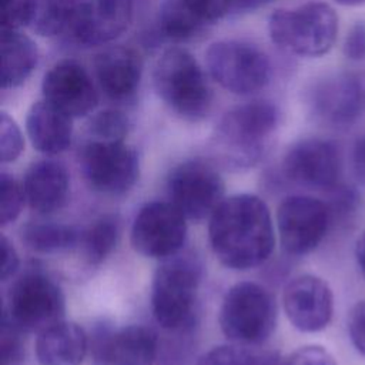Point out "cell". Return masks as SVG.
<instances>
[{"instance_id":"1","label":"cell","mask_w":365,"mask_h":365,"mask_svg":"<svg viewBox=\"0 0 365 365\" xmlns=\"http://www.w3.org/2000/svg\"><path fill=\"white\" fill-rule=\"evenodd\" d=\"M208 237L215 257L231 269H251L272 254L275 232L267 204L254 194L224 198L210 217Z\"/></svg>"},{"instance_id":"2","label":"cell","mask_w":365,"mask_h":365,"mask_svg":"<svg viewBox=\"0 0 365 365\" xmlns=\"http://www.w3.org/2000/svg\"><path fill=\"white\" fill-rule=\"evenodd\" d=\"M278 123L279 111L267 100L231 108L220 118L211 138L215 158L234 170L255 165L267 151Z\"/></svg>"},{"instance_id":"3","label":"cell","mask_w":365,"mask_h":365,"mask_svg":"<svg viewBox=\"0 0 365 365\" xmlns=\"http://www.w3.org/2000/svg\"><path fill=\"white\" fill-rule=\"evenodd\" d=\"M201 274L202 265L191 252L163 259L153 279L151 308L164 329L185 331L192 327Z\"/></svg>"},{"instance_id":"4","label":"cell","mask_w":365,"mask_h":365,"mask_svg":"<svg viewBox=\"0 0 365 365\" xmlns=\"http://www.w3.org/2000/svg\"><path fill=\"white\" fill-rule=\"evenodd\" d=\"M154 87L163 103L180 118L200 121L212 106V91L207 77L185 48L165 50L154 67Z\"/></svg>"},{"instance_id":"5","label":"cell","mask_w":365,"mask_h":365,"mask_svg":"<svg viewBox=\"0 0 365 365\" xmlns=\"http://www.w3.org/2000/svg\"><path fill=\"white\" fill-rule=\"evenodd\" d=\"M268 33L281 50L301 57L327 54L336 38L338 17L322 1H309L295 9H279L268 19Z\"/></svg>"},{"instance_id":"6","label":"cell","mask_w":365,"mask_h":365,"mask_svg":"<svg viewBox=\"0 0 365 365\" xmlns=\"http://www.w3.org/2000/svg\"><path fill=\"white\" fill-rule=\"evenodd\" d=\"M218 322L230 341L261 344L275 329L277 302L265 287L250 281L238 282L227 291Z\"/></svg>"},{"instance_id":"7","label":"cell","mask_w":365,"mask_h":365,"mask_svg":"<svg viewBox=\"0 0 365 365\" xmlns=\"http://www.w3.org/2000/svg\"><path fill=\"white\" fill-rule=\"evenodd\" d=\"M66 298L58 284L38 269L20 275L10 287L3 317L21 332H37L64 321Z\"/></svg>"},{"instance_id":"8","label":"cell","mask_w":365,"mask_h":365,"mask_svg":"<svg viewBox=\"0 0 365 365\" xmlns=\"http://www.w3.org/2000/svg\"><path fill=\"white\" fill-rule=\"evenodd\" d=\"M211 78L224 90L247 96L257 93L269 83L271 64L267 54L257 46L240 40H220L205 53Z\"/></svg>"},{"instance_id":"9","label":"cell","mask_w":365,"mask_h":365,"mask_svg":"<svg viewBox=\"0 0 365 365\" xmlns=\"http://www.w3.org/2000/svg\"><path fill=\"white\" fill-rule=\"evenodd\" d=\"M168 200L187 220L210 218L224 200L225 184L218 168L202 158L175 165L167 178Z\"/></svg>"},{"instance_id":"10","label":"cell","mask_w":365,"mask_h":365,"mask_svg":"<svg viewBox=\"0 0 365 365\" xmlns=\"http://www.w3.org/2000/svg\"><path fill=\"white\" fill-rule=\"evenodd\" d=\"M78 160L87 184L97 192L121 195L138 180V155L124 141L87 140L80 148Z\"/></svg>"},{"instance_id":"11","label":"cell","mask_w":365,"mask_h":365,"mask_svg":"<svg viewBox=\"0 0 365 365\" xmlns=\"http://www.w3.org/2000/svg\"><path fill=\"white\" fill-rule=\"evenodd\" d=\"M187 218L170 201L145 204L131 227L133 248L148 258L167 259L178 254L187 238Z\"/></svg>"},{"instance_id":"12","label":"cell","mask_w":365,"mask_h":365,"mask_svg":"<svg viewBox=\"0 0 365 365\" xmlns=\"http://www.w3.org/2000/svg\"><path fill=\"white\" fill-rule=\"evenodd\" d=\"M329 222V207L311 195H289L277 210L279 241L291 255H305L314 251L324 240Z\"/></svg>"},{"instance_id":"13","label":"cell","mask_w":365,"mask_h":365,"mask_svg":"<svg viewBox=\"0 0 365 365\" xmlns=\"http://www.w3.org/2000/svg\"><path fill=\"white\" fill-rule=\"evenodd\" d=\"M133 17V0H70L68 31L83 46H100L121 36Z\"/></svg>"},{"instance_id":"14","label":"cell","mask_w":365,"mask_h":365,"mask_svg":"<svg viewBox=\"0 0 365 365\" xmlns=\"http://www.w3.org/2000/svg\"><path fill=\"white\" fill-rule=\"evenodd\" d=\"M308 106L325 124L351 125L365 111V83L352 74L324 77L309 88Z\"/></svg>"},{"instance_id":"15","label":"cell","mask_w":365,"mask_h":365,"mask_svg":"<svg viewBox=\"0 0 365 365\" xmlns=\"http://www.w3.org/2000/svg\"><path fill=\"white\" fill-rule=\"evenodd\" d=\"M282 171L297 184L331 190L338 187L341 155L335 144L328 140L304 138L287 150L282 158Z\"/></svg>"},{"instance_id":"16","label":"cell","mask_w":365,"mask_h":365,"mask_svg":"<svg viewBox=\"0 0 365 365\" xmlns=\"http://www.w3.org/2000/svg\"><path fill=\"white\" fill-rule=\"evenodd\" d=\"M41 93L46 101L71 118L91 114L98 103L91 76L71 58L60 60L48 68L41 81Z\"/></svg>"},{"instance_id":"17","label":"cell","mask_w":365,"mask_h":365,"mask_svg":"<svg viewBox=\"0 0 365 365\" xmlns=\"http://www.w3.org/2000/svg\"><path fill=\"white\" fill-rule=\"evenodd\" d=\"M90 344L94 361L100 365H153L158 355V338L144 325L113 331L100 324L93 331Z\"/></svg>"},{"instance_id":"18","label":"cell","mask_w":365,"mask_h":365,"mask_svg":"<svg viewBox=\"0 0 365 365\" xmlns=\"http://www.w3.org/2000/svg\"><path fill=\"white\" fill-rule=\"evenodd\" d=\"M282 307L289 322L302 332H318L328 327L334 312V297L328 284L312 274L291 279L282 294Z\"/></svg>"},{"instance_id":"19","label":"cell","mask_w":365,"mask_h":365,"mask_svg":"<svg viewBox=\"0 0 365 365\" xmlns=\"http://www.w3.org/2000/svg\"><path fill=\"white\" fill-rule=\"evenodd\" d=\"M94 76L103 94L118 104L131 103L140 88L143 61L125 46H111L96 54Z\"/></svg>"},{"instance_id":"20","label":"cell","mask_w":365,"mask_h":365,"mask_svg":"<svg viewBox=\"0 0 365 365\" xmlns=\"http://www.w3.org/2000/svg\"><path fill=\"white\" fill-rule=\"evenodd\" d=\"M68 188V171L56 160H38L33 163L23 180L26 201L38 214L58 211L67 201Z\"/></svg>"},{"instance_id":"21","label":"cell","mask_w":365,"mask_h":365,"mask_svg":"<svg viewBox=\"0 0 365 365\" xmlns=\"http://www.w3.org/2000/svg\"><path fill=\"white\" fill-rule=\"evenodd\" d=\"M26 131L37 151L56 155L71 144L73 118L43 98L27 111Z\"/></svg>"},{"instance_id":"22","label":"cell","mask_w":365,"mask_h":365,"mask_svg":"<svg viewBox=\"0 0 365 365\" xmlns=\"http://www.w3.org/2000/svg\"><path fill=\"white\" fill-rule=\"evenodd\" d=\"M88 344V336L80 325L61 321L37 335L36 359L38 365H81Z\"/></svg>"},{"instance_id":"23","label":"cell","mask_w":365,"mask_h":365,"mask_svg":"<svg viewBox=\"0 0 365 365\" xmlns=\"http://www.w3.org/2000/svg\"><path fill=\"white\" fill-rule=\"evenodd\" d=\"M38 61L36 43L19 30L1 29V87L23 84Z\"/></svg>"},{"instance_id":"24","label":"cell","mask_w":365,"mask_h":365,"mask_svg":"<svg viewBox=\"0 0 365 365\" xmlns=\"http://www.w3.org/2000/svg\"><path fill=\"white\" fill-rule=\"evenodd\" d=\"M21 241L34 252L56 254L80 245L81 232L57 222H30L21 228Z\"/></svg>"},{"instance_id":"25","label":"cell","mask_w":365,"mask_h":365,"mask_svg":"<svg viewBox=\"0 0 365 365\" xmlns=\"http://www.w3.org/2000/svg\"><path fill=\"white\" fill-rule=\"evenodd\" d=\"M205 23L181 0H165L158 13V33L170 41H185L198 36Z\"/></svg>"},{"instance_id":"26","label":"cell","mask_w":365,"mask_h":365,"mask_svg":"<svg viewBox=\"0 0 365 365\" xmlns=\"http://www.w3.org/2000/svg\"><path fill=\"white\" fill-rule=\"evenodd\" d=\"M70 0H29L27 23L41 37H56L68 30Z\"/></svg>"},{"instance_id":"27","label":"cell","mask_w":365,"mask_h":365,"mask_svg":"<svg viewBox=\"0 0 365 365\" xmlns=\"http://www.w3.org/2000/svg\"><path fill=\"white\" fill-rule=\"evenodd\" d=\"M120 237V221L117 215L107 214L96 220L81 232L80 245L90 264L103 262L115 248Z\"/></svg>"},{"instance_id":"28","label":"cell","mask_w":365,"mask_h":365,"mask_svg":"<svg viewBox=\"0 0 365 365\" xmlns=\"http://www.w3.org/2000/svg\"><path fill=\"white\" fill-rule=\"evenodd\" d=\"M130 130L127 115L117 108H106L94 113L86 125L87 140L124 141Z\"/></svg>"},{"instance_id":"29","label":"cell","mask_w":365,"mask_h":365,"mask_svg":"<svg viewBox=\"0 0 365 365\" xmlns=\"http://www.w3.org/2000/svg\"><path fill=\"white\" fill-rule=\"evenodd\" d=\"M0 222L1 227H6L17 220L26 201L23 185L6 171H1L0 174Z\"/></svg>"},{"instance_id":"30","label":"cell","mask_w":365,"mask_h":365,"mask_svg":"<svg viewBox=\"0 0 365 365\" xmlns=\"http://www.w3.org/2000/svg\"><path fill=\"white\" fill-rule=\"evenodd\" d=\"M195 365H258V356L237 345H220L202 354Z\"/></svg>"},{"instance_id":"31","label":"cell","mask_w":365,"mask_h":365,"mask_svg":"<svg viewBox=\"0 0 365 365\" xmlns=\"http://www.w3.org/2000/svg\"><path fill=\"white\" fill-rule=\"evenodd\" d=\"M24 148V140L16 121L1 111L0 114V158L1 163L17 160Z\"/></svg>"},{"instance_id":"32","label":"cell","mask_w":365,"mask_h":365,"mask_svg":"<svg viewBox=\"0 0 365 365\" xmlns=\"http://www.w3.org/2000/svg\"><path fill=\"white\" fill-rule=\"evenodd\" d=\"M1 365H14L23 358V342H21V331L14 327L6 318H1Z\"/></svg>"},{"instance_id":"33","label":"cell","mask_w":365,"mask_h":365,"mask_svg":"<svg viewBox=\"0 0 365 365\" xmlns=\"http://www.w3.org/2000/svg\"><path fill=\"white\" fill-rule=\"evenodd\" d=\"M205 24L214 23L231 10V0H181Z\"/></svg>"},{"instance_id":"34","label":"cell","mask_w":365,"mask_h":365,"mask_svg":"<svg viewBox=\"0 0 365 365\" xmlns=\"http://www.w3.org/2000/svg\"><path fill=\"white\" fill-rule=\"evenodd\" d=\"M285 365H338L329 351L321 345H305L294 351Z\"/></svg>"},{"instance_id":"35","label":"cell","mask_w":365,"mask_h":365,"mask_svg":"<svg viewBox=\"0 0 365 365\" xmlns=\"http://www.w3.org/2000/svg\"><path fill=\"white\" fill-rule=\"evenodd\" d=\"M29 0H1V29L26 27Z\"/></svg>"},{"instance_id":"36","label":"cell","mask_w":365,"mask_h":365,"mask_svg":"<svg viewBox=\"0 0 365 365\" xmlns=\"http://www.w3.org/2000/svg\"><path fill=\"white\" fill-rule=\"evenodd\" d=\"M348 334L355 349L365 356V301L352 307L348 317Z\"/></svg>"},{"instance_id":"37","label":"cell","mask_w":365,"mask_h":365,"mask_svg":"<svg viewBox=\"0 0 365 365\" xmlns=\"http://www.w3.org/2000/svg\"><path fill=\"white\" fill-rule=\"evenodd\" d=\"M344 54L352 61L365 60V23H355L344 41Z\"/></svg>"},{"instance_id":"38","label":"cell","mask_w":365,"mask_h":365,"mask_svg":"<svg viewBox=\"0 0 365 365\" xmlns=\"http://www.w3.org/2000/svg\"><path fill=\"white\" fill-rule=\"evenodd\" d=\"M0 245H1V281L4 282L16 274L19 268V255L16 248L4 234H1Z\"/></svg>"},{"instance_id":"39","label":"cell","mask_w":365,"mask_h":365,"mask_svg":"<svg viewBox=\"0 0 365 365\" xmlns=\"http://www.w3.org/2000/svg\"><path fill=\"white\" fill-rule=\"evenodd\" d=\"M354 168L356 177L365 185V137H362L354 148Z\"/></svg>"},{"instance_id":"40","label":"cell","mask_w":365,"mask_h":365,"mask_svg":"<svg viewBox=\"0 0 365 365\" xmlns=\"http://www.w3.org/2000/svg\"><path fill=\"white\" fill-rule=\"evenodd\" d=\"M275 0H231V10L237 13L255 11Z\"/></svg>"},{"instance_id":"41","label":"cell","mask_w":365,"mask_h":365,"mask_svg":"<svg viewBox=\"0 0 365 365\" xmlns=\"http://www.w3.org/2000/svg\"><path fill=\"white\" fill-rule=\"evenodd\" d=\"M257 356H258V365H285V359H287L277 351H268Z\"/></svg>"},{"instance_id":"42","label":"cell","mask_w":365,"mask_h":365,"mask_svg":"<svg viewBox=\"0 0 365 365\" xmlns=\"http://www.w3.org/2000/svg\"><path fill=\"white\" fill-rule=\"evenodd\" d=\"M355 258H356V264H358L362 275L365 277V232L356 241Z\"/></svg>"},{"instance_id":"43","label":"cell","mask_w":365,"mask_h":365,"mask_svg":"<svg viewBox=\"0 0 365 365\" xmlns=\"http://www.w3.org/2000/svg\"><path fill=\"white\" fill-rule=\"evenodd\" d=\"M342 6H364L365 0H334Z\"/></svg>"}]
</instances>
